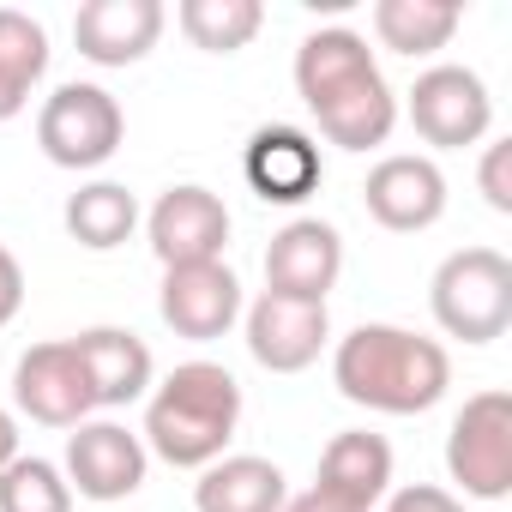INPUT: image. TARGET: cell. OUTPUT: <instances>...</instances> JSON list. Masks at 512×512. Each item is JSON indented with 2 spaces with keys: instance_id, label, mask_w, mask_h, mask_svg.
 <instances>
[{
  "instance_id": "obj_22",
  "label": "cell",
  "mask_w": 512,
  "mask_h": 512,
  "mask_svg": "<svg viewBox=\"0 0 512 512\" xmlns=\"http://www.w3.org/2000/svg\"><path fill=\"white\" fill-rule=\"evenodd\" d=\"M175 25H181V37H187L193 49H205V55H235V49H247L253 37H260L266 7H260V0H181V7H175Z\"/></svg>"
},
{
  "instance_id": "obj_5",
  "label": "cell",
  "mask_w": 512,
  "mask_h": 512,
  "mask_svg": "<svg viewBox=\"0 0 512 512\" xmlns=\"http://www.w3.org/2000/svg\"><path fill=\"white\" fill-rule=\"evenodd\" d=\"M446 476L464 500H506L512 494V392L488 386L470 392L446 428Z\"/></svg>"
},
{
  "instance_id": "obj_18",
  "label": "cell",
  "mask_w": 512,
  "mask_h": 512,
  "mask_svg": "<svg viewBox=\"0 0 512 512\" xmlns=\"http://www.w3.org/2000/svg\"><path fill=\"white\" fill-rule=\"evenodd\" d=\"M314 482L326 494H338L344 506H356V512H380V500L392 494V446L368 428H344V434L326 440Z\"/></svg>"
},
{
  "instance_id": "obj_17",
  "label": "cell",
  "mask_w": 512,
  "mask_h": 512,
  "mask_svg": "<svg viewBox=\"0 0 512 512\" xmlns=\"http://www.w3.org/2000/svg\"><path fill=\"white\" fill-rule=\"evenodd\" d=\"M241 175L266 205H302V199L320 193L326 163H320V145L302 127H260L241 151Z\"/></svg>"
},
{
  "instance_id": "obj_23",
  "label": "cell",
  "mask_w": 512,
  "mask_h": 512,
  "mask_svg": "<svg viewBox=\"0 0 512 512\" xmlns=\"http://www.w3.org/2000/svg\"><path fill=\"white\" fill-rule=\"evenodd\" d=\"M0 512H73V488H67L61 464L19 452L0 470Z\"/></svg>"
},
{
  "instance_id": "obj_12",
  "label": "cell",
  "mask_w": 512,
  "mask_h": 512,
  "mask_svg": "<svg viewBox=\"0 0 512 512\" xmlns=\"http://www.w3.org/2000/svg\"><path fill=\"white\" fill-rule=\"evenodd\" d=\"M241 278L223 266V260H205V266H169L163 272V290H157V314L175 338L187 344H211L223 338L235 320H241Z\"/></svg>"
},
{
  "instance_id": "obj_14",
  "label": "cell",
  "mask_w": 512,
  "mask_h": 512,
  "mask_svg": "<svg viewBox=\"0 0 512 512\" xmlns=\"http://www.w3.org/2000/svg\"><path fill=\"white\" fill-rule=\"evenodd\" d=\"M13 404H19V416H31L43 428H79V422H91L97 398H91L85 368H79V356H73L67 338L61 344H31L19 356V368H13Z\"/></svg>"
},
{
  "instance_id": "obj_19",
  "label": "cell",
  "mask_w": 512,
  "mask_h": 512,
  "mask_svg": "<svg viewBox=\"0 0 512 512\" xmlns=\"http://www.w3.org/2000/svg\"><path fill=\"white\" fill-rule=\"evenodd\" d=\"M284 500H290L284 470L253 452H223L193 482V512H284Z\"/></svg>"
},
{
  "instance_id": "obj_20",
  "label": "cell",
  "mask_w": 512,
  "mask_h": 512,
  "mask_svg": "<svg viewBox=\"0 0 512 512\" xmlns=\"http://www.w3.org/2000/svg\"><path fill=\"white\" fill-rule=\"evenodd\" d=\"M464 13L452 0H374V37L392 55H440L458 37Z\"/></svg>"
},
{
  "instance_id": "obj_10",
  "label": "cell",
  "mask_w": 512,
  "mask_h": 512,
  "mask_svg": "<svg viewBox=\"0 0 512 512\" xmlns=\"http://www.w3.org/2000/svg\"><path fill=\"white\" fill-rule=\"evenodd\" d=\"M241 320H247V356L260 362L266 374H302L332 344L326 302H290V296L260 290V302L241 308Z\"/></svg>"
},
{
  "instance_id": "obj_28",
  "label": "cell",
  "mask_w": 512,
  "mask_h": 512,
  "mask_svg": "<svg viewBox=\"0 0 512 512\" xmlns=\"http://www.w3.org/2000/svg\"><path fill=\"white\" fill-rule=\"evenodd\" d=\"M284 512H356V506H344L338 494H326V488L314 482V488H302V494H290V500H284Z\"/></svg>"
},
{
  "instance_id": "obj_16",
  "label": "cell",
  "mask_w": 512,
  "mask_h": 512,
  "mask_svg": "<svg viewBox=\"0 0 512 512\" xmlns=\"http://www.w3.org/2000/svg\"><path fill=\"white\" fill-rule=\"evenodd\" d=\"M79 368H85V386L97 398V410H121V404H139L151 398L157 386V362H151V344L127 326H91L79 338H67Z\"/></svg>"
},
{
  "instance_id": "obj_9",
  "label": "cell",
  "mask_w": 512,
  "mask_h": 512,
  "mask_svg": "<svg viewBox=\"0 0 512 512\" xmlns=\"http://www.w3.org/2000/svg\"><path fill=\"white\" fill-rule=\"evenodd\" d=\"M145 235H151V253L157 266H205V260H223L229 247V205L199 187V181H181L169 193H157L151 217H145Z\"/></svg>"
},
{
  "instance_id": "obj_2",
  "label": "cell",
  "mask_w": 512,
  "mask_h": 512,
  "mask_svg": "<svg viewBox=\"0 0 512 512\" xmlns=\"http://www.w3.org/2000/svg\"><path fill=\"white\" fill-rule=\"evenodd\" d=\"M332 386L380 416H422L452 386V356L440 338H422L410 326L368 320L332 350Z\"/></svg>"
},
{
  "instance_id": "obj_29",
  "label": "cell",
  "mask_w": 512,
  "mask_h": 512,
  "mask_svg": "<svg viewBox=\"0 0 512 512\" xmlns=\"http://www.w3.org/2000/svg\"><path fill=\"white\" fill-rule=\"evenodd\" d=\"M13 458H19V416L0 404V470H7Z\"/></svg>"
},
{
  "instance_id": "obj_11",
  "label": "cell",
  "mask_w": 512,
  "mask_h": 512,
  "mask_svg": "<svg viewBox=\"0 0 512 512\" xmlns=\"http://www.w3.org/2000/svg\"><path fill=\"white\" fill-rule=\"evenodd\" d=\"M362 205L380 229L392 235H422L446 217V175L434 157H416V151H392L368 169L362 181Z\"/></svg>"
},
{
  "instance_id": "obj_21",
  "label": "cell",
  "mask_w": 512,
  "mask_h": 512,
  "mask_svg": "<svg viewBox=\"0 0 512 512\" xmlns=\"http://www.w3.org/2000/svg\"><path fill=\"white\" fill-rule=\"evenodd\" d=\"M61 223H67V235H73L85 253H115V247L133 241V229H139V199H133L121 181H91V187H79V193L67 199Z\"/></svg>"
},
{
  "instance_id": "obj_25",
  "label": "cell",
  "mask_w": 512,
  "mask_h": 512,
  "mask_svg": "<svg viewBox=\"0 0 512 512\" xmlns=\"http://www.w3.org/2000/svg\"><path fill=\"white\" fill-rule=\"evenodd\" d=\"M476 187H482L488 211L512 217V139H488V145H482V163H476Z\"/></svg>"
},
{
  "instance_id": "obj_13",
  "label": "cell",
  "mask_w": 512,
  "mask_h": 512,
  "mask_svg": "<svg viewBox=\"0 0 512 512\" xmlns=\"http://www.w3.org/2000/svg\"><path fill=\"white\" fill-rule=\"evenodd\" d=\"M344 278V235L320 217H296L266 247V290L290 302H326Z\"/></svg>"
},
{
  "instance_id": "obj_27",
  "label": "cell",
  "mask_w": 512,
  "mask_h": 512,
  "mask_svg": "<svg viewBox=\"0 0 512 512\" xmlns=\"http://www.w3.org/2000/svg\"><path fill=\"white\" fill-rule=\"evenodd\" d=\"M25 308V266L13 260V247L0 241V332H7Z\"/></svg>"
},
{
  "instance_id": "obj_6",
  "label": "cell",
  "mask_w": 512,
  "mask_h": 512,
  "mask_svg": "<svg viewBox=\"0 0 512 512\" xmlns=\"http://www.w3.org/2000/svg\"><path fill=\"white\" fill-rule=\"evenodd\" d=\"M127 139V115L103 85H61L37 109V145L55 169H103Z\"/></svg>"
},
{
  "instance_id": "obj_7",
  "label": "cell",
  "mask_w": 512,
  "mask_h": 512,
  "mask_svg": "<svg viewBox=\"0 0 512 512\" xmlns=\"http://www.w3.org/2000/svg\"><path fill=\"white\" fill-rule=\"evenodd\" d=\"M410 127L434 151L482 145L488 127H494V97H488L482 73H470V67H428L410 85Z\"/></svg>"
},
{
  "instance_id": "obj_4",
  "label": "cell",
  "mask_w": 512,
  "mask_h": 512,
  "mask_svg": "<svg viewBox=\"0 0 512 512\" xmlns=\"http://www.w3.org/2000/svg\"><path fill=\"white\" fill-rule=\"evenodd\" d=\"M434 326L458 344H494L512 326V260L500 247H458L428 284Z\"/></svg>"
},
{
  "instance_id": "obj_8",
  "label": "cell",
  "mask_w": 512,
  "mask_h": 512,
  "mask_svg": "<svg viewBox=\"0 0 512 512\" xmlns=\"http://www.w3.org/2000/svg\"><path fill=\"white\" fill-rule=\"evenodd\" d=\"M145 470H151V452L133 428L121 422H79L67 434V458H61V476L73 494L109 506V500H133L145 488Z\"/></svg>"
},
{
  "instance_id": "obj_26",
  "label": "cell",
  "mask_w": 512,
  "mask_h": 512,
  "mask_svg": "<svg viewBox=\"0 0 512 512\" xmlns=\"http://www.w3.org/2000/svg\"><path fill=\"white\" fill-rule=\"evenodd\" d=\"M380 512H464V500L452 488H434V482H404L380 500Z\"/></svg>"
},
{
  "instance_id": "obj_15",
  "label": "cell",
  "mask_w": 512,
  "mask_h": 512,
  "mask_svg": "<svg viewBox=\"0 0 512 512\" xmlns=\"http://www.w3.org/2000/svg\"><path fill=\"white\" fill-rule=\"evenodd\" d=\"M163 25V0H85L73 13V43L91 67H139L157 49Z\"/></svg>"
},
{
  "instance_id": "obj_30",
  "label": "cell",
  "mask_w": 512,
  "mask_h": 512,
  "mask_svg": "<svg viewBox=\"0 0 512 512\" xmlns=\"http://www.w3.org/2000/svg\"><path fill=\"white\" fill-rule=\"evenodd\" d=\"M25 91H13V85H0V121H13V115H25Z\"/></svg>"
},
{
  "instance_id": "obj_24",
  "label": "cell",
  "mask_w": 512,
  "mask_h": 512,
  "mask_svg": "<svg viewBox=\"0 0 512 512\" xmlns=\"http://www.w3.org/2000/svg\"><path fill=\"white\" fill-rule=\"evenodd\" d=\"M43 73H49V31L19 7H0V85L31 97Z\"/></svg>"
},
{
  "instance_id": "obj_1",
  "label": "cell",
  "mask_w": 512,
  "mask_h": 512,
  "mask_svg": "<svg viewBox=\"0 0 512 512\" xmlns=\"http://www.w3.org/2000/svg\"><path fill=\"white\" fill-rule=\"evenodd\" d=\"M296 97L338 151H374L398 127V97L362 31L326 25L296 49Z\"/></svg>"
},
{
  "instance_id": "obj_3",
  "label": "cell",
  "mask_w": 512,
  "mask_h": 512,
  "mask_svg": "<svg viewBox=\"0 0 512 512\" xmlns=\"http://www.w3.org/2000/svg\"><path fill=\"white\" fill-rule=\"evenodd\" d=\"M241 422V386L223 362H181L145 398V452L175 470H205L223 458Z\"/></svg>"
}]
</instances>
